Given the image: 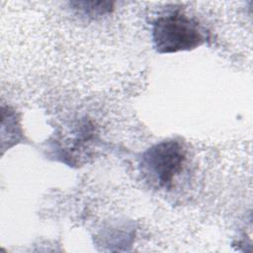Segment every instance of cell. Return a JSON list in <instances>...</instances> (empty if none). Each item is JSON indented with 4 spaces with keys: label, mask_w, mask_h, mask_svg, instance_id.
Here are the masks:
<instances>
[{
    "label": "cell",
    "mask_w": 253,
    "mask_h": 253,
    "mask_svg": "<svg viewBox=\"0 0 253 253\" xmlns=\"http://www.w3.org/2000/svg\"><path fill=\"white\" fill-rule=\"evenodd\" d=\"M200 24L179 10L158 17L152 24V42L159 53L190 50L204 43Z\"/></svg>",
    "instance_id": "cell-1"
},
{
    "label": "cell",
    "mask_w": 253,
    "mask_h": 253,
    "mask_svg": "<svg viewBox=\"0 0 253 253\" xmlns=\"http://www.w3.org/2000/svg\"><path fill=\"white\" fill-rule=\"evenodd\" d=\"M186 159V150L181 142L170 139L158 142L148 148L141 157L142 174L161 188H170Z\"/></svg>",
    "instance_id": "cell-2"
}]
</instances>
